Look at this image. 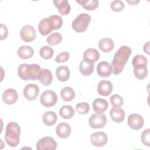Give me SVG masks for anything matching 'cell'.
Here are the masks:
<instances>
[{
  "mask_svg": "<svg viewBox=\"0 0 150 150\" xmlns=\"http://www.w3.org/2000/svg\"><path fill=\"white\" fill-rule=\"evenodd\" d=\"M131 53V49L127 46H122L118 49L111 62L112 72L114 74H119L122 71Z\"/></svg>",
  "mask_w": 150,
  "mask_h": 150,
  "instance_id": "1",
  "label": "cell"
},
{
  "mask_svg": "<svg viewBox=\"0 0 150 150\" xmlns=\"http://www.w3.org/2000/svg\"><path fill=\"white\" fill-rule=\"evenodd\" d=\"M42 69L38 64H21L18 68V76L23 80H38Z\"/></svg>",
  "mask_w": 150,
  "mask_h": 150,
  "instance_id": "2",
  "label": "cell"
},
{
  "mask_svg": "<svg viewBox=\"0 0 150 150\" xmlns=\"http://www.w3.org/2000/svg\"><path fill=\"white\" fill-rule=\"evenodd\" d=\"M21 128L15 122H10L6 127L5 140L7 144L11 147L18 146L20 142L19 135Z\"/></svg>",
  "mask_w": 150,
  "mask_h": 150,
  "instance_id": "3",
  "label": "cell"
},
{
  "mask_svg": "<svg viewBox=\"0 0 150 150\" xmlns=\"http://www.w3.org/2000/svg\"><path fill=\"white\" fill-rule=\"evenodd\" d=\"M91 19L90 15L86 13H81L79 14L72 21L71 26L73 29L79 33L86 31Z\"/></svg>",
  "mask_w": 150,
  "mask_h": 150,
  "instance_id": "4",
  "label": "cell"
},
{
  "mask_svg": "<svg viewBox=\"0 0 150 150\" xmlns=\"http://www.w3.org/2000/svg\"><path fill=\"white\" fill-rule=\"evenodd\" d=\"M40 101L44 107H50L54 105L57 103V96L52 90H45L40 95Z\"/></svg>",
  "mask_w": 150,
  "mask_h": 150,
  "instance_id": "5",
  "label": "cell"
},
{
  "mask_svg": "<svg viewBox=\"0 0 150 150\" xmlns=\"http://www.w3.org/2000/svg\"><path fill=\"white\" fill-rule=\"evenodd\" d=\"M91 128L97 129L104 127L107 123V117L102 113H96L92 114L88 120Z\"/></svg>",
  "mask_w": 150,
  "mask_h": 150,
  "instance_id": "6",
  "label": "cell"
},
{
  "mask_svg": "<svg viewBox=\"0 0 150 150\" xmlns=\"http://www.w3.org/2000/svg\"><path fill=\"white\" fill-rule=\"evenodd\" d=\"M54 24L50 16L42 19L38 25L39 32L43 36L49 34L53 30H54Z\"/></svg>",
  "mask_w": 150,
  "mask_h": 150,
  "instance_id": "7",
  "label": "cell"
},
{
  "mask_svg": "<svg viewBox=\"0 0 150 150\" xmlns=\"http://www.w3.org/2000/svg\"><path fill=\"white\" fill-rule=\"evenodd\" d=\"M56 148V141L50 137H45L40 139L36 144L38 150H54Z\"/></svg>",
  "mask_w": 150,
  "mask_h": 150,
  "instance_id": "8",
  "label": "cell"
},
{
  "mask_svg": "<svg viewBox=\"0 0 150 150\" xmlns=\"http://www.w3.org/2000/svg\"><path fill=\"white\" fill-rule=\"evenodd\" d=\"M20 36L22 40L25 42H32L36 38V32L34 28L29 25L24 26L20 31Z\"/></svg>",
  "mask_w": 150,
  "mask_h": 150,
  "instance_id": "9",
  "label": "cell"
},
{
  "mask_svg": "<svg viewBox=\"0 0 150 150\" xmlns=\"http://www.w3.org/2000/svg\"><path fill=\"white\" fill-rule=\"evenodd\" d=\"M91 143L97 147L104 146L108 141L107 134L103 131H98L93 133L90 136Z\"/></svg>",
  "mask_w": 150,
  "mask_h": 150,
  "instance_id": "10",
  "label": "cell"
},
{
  "mask_svg": "<svg viewBox=\"0 0 150 150\" xmlns=\"http://www.w3.org/2000/svg\"><path fill=\"white\" fill-rule=\"evenodd\" d=\"M128 126L134 130L140 129L144 123L143 117L138 114H132L129 115L127 120Z\"/></svg>",
  "mask_w": 150,
  "mask_h": 150,
  "instance_id": "11",
  "label": "cell"
},
{
  "mask_svg": "<svg viewBox=\"0 0 150 150\" xmlns=\"http://www.w3.org/2000/svg\"><path fill=\"white\" fill-rule=\"evenodd\" d=\"M23 93L27 100H35L39 95V88L36 84L30 83L25 87Z\"/></svg>",
  "mask_w": 150,
  "mask_h": 150,
  "instance_id": "12",
  "label": "cell"
},
{
  "mask_svg": "<svg viewBox=\"0 0 150 150\" xmlns=\"http://www.w3.org/2000/svg\"><path fill=\"white\" fill-rule=\"evenodd\" d=\"M113 89V86L111 81L107 80H101L97 85V92L103 96H109Z\"/></svg>",
  "mask_w": 150,
  "mask_h": 150,
  "instance_id": "13",
  "label": "cell"
},
{
  "mask_svg": "<svg viewBox=\"0 0 150 150\" xmlns=\"http://www.w3.org/2000/svg\"><path fill=\"white\" fill-rule=\"evenodd\" d=\"M18 98V93L13 88H8L2 94V100L8 105L14 104L17 101Z\"/></svg>",
  "mask_w": 150,
  "mask_h": 150,
  "instance_id": "14",
  "label": "cell"
},
{
  "mask_svg": "<svg viewBox=\"0 0 150 150\" xmlns=\"http://www.w3.org/2000/svg\"><path fill=\"white\" fill-rule=\"evenodd\" d=\"M97 74L101 77H109L112 72L111 65L105 61L101 62L97 64Z\"/></svg>",
  "mask_w": 150,
  "mask_h": 150,
  "instance_id": "15",
  "label": "cell"
},
{
  "mask_svg": "<svg viewBox=\"0 0 150 150\" xmlns=\"http://www.w3.org/2000/svg\"><path fill=\"white\" fill-rule=\"evenodd\" d=\"M94 68V63L86 59H83L79 64L80 72L85 76L91 75L93 72Z\"/></svg>",
  "mask_w": 150,
  "mask_h": 150,
  "instance_id": "16",
  "label": "cell"
},
{
  "mask_svg": "<svg viewBox=\"0 0 150 150\" xmlns=\"http://www.w3.org/2000/svg\"><path fill=\"white\" fill-rule=\"evenodd\" d=\"M56 132L59 138H67L71 133L70 126L65 122L59 123L56 127Z\"/></svg>",
  "mask_w": 150,
  "mask_h": 150,
  "instance_id": "17",
  "label": "cell"
},
{
  "mask_svg": "<svg viewBox=\"0 0 150 150\" xmlns=\"http://www.w3.org/2000/svg\"><path fill=\"white\" fill-rule=\"evenodd\" d=\"M53 4L62 15H66L70 11L71 7L67 0H54Z\"/></svg>",
  "mask_w": 150,
  "mask_h": 150,
  "instance_id": "18",
  "label": "cell"
},
{
  "mask_svg": "<svg viewBox=\"0 0 150 150\" xmlns=\"http://www.w3.org/2000/svg\"><path fill=\"white\" fill-rule=\"evenodd\" d=\"M108 103L107 100L98 98L93 102V108L96 113H103L108 108Z\"/></svg>",
  "mask_w": 150,
  "mask_h": 150,
  "instance_id": "19",
  "label": "cell"
},
{
  "mask_svg": "<svg viewBox=\"0 0 150 150\" xmlns=\"http://www.w3.org/2000/svg\"><path fill=\"white\" fill-rule=\"evenodd\" d=\"M111 120L117 123L121 122L125 118V112L123 109L119 107H113L110 111Z\"/></svg>",
  "mask_w": 150,
  "mask_h": 150,
  "instance_id": "20",
  "label": "cell"
},
{
  "mask_svg": "<svg viewBox=\"0 0 150 150\" xmlns=\"http://www.w3.org/2000/svg\"><path fill=\"white\" fill-rule=\"evenodd\" d=\"M56 76L60 81H66L70 77L69 69L66 66H60L56 70Z\"/></svg>",
  "mask_w": 150,
  "mask_h": 150,
  "instance_id": "21",
  "label": "cell"
},
{
  "mask_svg": "<svg viewBox=\"0 0 150 150\" xmlns=\"http://www.w3.org/2000/svg\"><path fill=\"white\" fill-rule=\"evenodd\" d=\"M38 80L43 86L50 85L53 80V76L51 71L47 69H42Z\"/></svg>",
  "mask_w": 150,
  "mask_h": 150,
  "instance_id": "22",
  "label": "cell"
},
{
  "mask_svg": "<svg viewBox=\"0 0 150 150\" xmlns=\"http://www.w3.org/2000/svg\"><path fill=\"white\" fill-rule=\"evenodd\" d=\"M114 47V41L108 38L101 39L98 42V47L103 52L107 53L111 51Z\"/></svg>",
  "mask_w": 150,
  "mask_h": 150,
  "instance_id": "23",
  "label": "cell"
},
{
  "mask_svg": "<svg viewBox=\"0 0 150 150\" xmlns=\"http://www.w3.org/2000/svg\"><path fill=\"white\" fill-rule=\"evenodd\" d=\"M83 59L88 60L93 63L96 62L100 58L99 52L94 48H88L83 53Z\"/></svg>",
  "mask_w": 150,
  "mask_h": 150,
  "instance_id": "24",
  "label": "cell"
},
{
  "mask_svg": "<svg viewBox=\"0 0 150 150\" xmlns=\"http://www.w3.org/2000/svg\"><path fill=\"white\" fill-rule=\"evenodd\" d=\"M17 54L20 58L23 59H28L33 56L34 50L32 47L24 45L21 46L18 49Z\"/></svg>",
  "mask_w": 150,
  "mask_h": 150,
  "instance_id": "25",
  "label": "cell"
},
{
  "mask_svg": "<svg viewBox=\"0 0 150 150\" xmlns=\"http://www.w3.org/2000/svg\"><path fill=\"white\" fill-rule=\"evenodd\" d=\"M43 123L47 126H52L54 125L57 120V116L54 111H46L42 117Z\"/></svg>",
  "mask_w": 150,
  "mask_h": 150,
  "instance_id": "26",
  "label": "cell"
},
{
  "mask_svg": "<svg viewBox=\"0 0 150 150\" xmlns=\"http://www.w3.org/2000/svg\"><path fill=\"white\" fill-rule=\"evenodd\" d=\"M134 74L135 77L139 79L142 80L145 79L148 75V69L146 65L139 64L133 67Z\"/></svg>",
  "mask_w": 150,
  "mask_h": 150,
  "instance_id": "27",
  "label": "cell"
},
{
  "mask_svg": "<svg viewBox=\"0 0 150 150\" xmlns=\"http://www.w3.org/2000/svg\"><path fill=\"white\" fill-rule=\"evenodd\" d=\"M75 111L72 106L66 105L62 106L59 110V114L64 119H70L73 117Z\"/></svg>",
  "mask_w": 150,
  "mask_h": 150,
  "instance_id": "28",
  "label": "cell"
},
{
  "mask_svg": "<svg viewBox=\"0 0 150 150\" xmlns=\"http://www.w3.org/2000/svg\"><path fill=\"white\" fill-rule=\"evenodd\" d=\"M60 96L65 101H70L75 97V92L74 90L70 87L63 88L60 91Z\"/></svg>",
  "mask_w": 150,
  "mask_h": 150,
  "instance_id": "29",
  "label": "cell"
},
{
  "mask_svg": "<svg viewBox=\"0 0 150 150\" xmlns=\"http://www.w3.org/2000/svg\"><path fill=\"white\" fill-rule=\"evenodd\" d=\"M76 2L81 5L85 9L88 11H93L97 8L98 6V1L97 0H77Z\"/></svg>",
  "mask_w": 150,
  "mask_h": 150,
  "instance_id": "30",
  "label": "cell"
},
{
  "mask_svg": "<svg viewBox=\"0 0 150 150\" xmlns=\"http://www.w3.org/2000/svg\"><path fill=\"white\" fill-rule=\"evenodd\" d=\"M39 54L44 59H50L54 54V50L52 47L48 46H44L40 48Z\"/></svg>",
  "mask_w": 150,
  "mask_h": 150,
  "instance_id": "31",
  "label": "cell"
},
{
  "mask_svg": "<svg viewBox=\"0 0 150 150\" xmlns=\"http://www.w3.org/2000/svg\"><path fill=\"white\" fill-rule=\"evenodd\" d=\"M62 40V36L59 32H54L50 34L46 39L47 43L50 45H56L60 42H61Z\"/></svg>",
  "mask_w": 150,
  "mask_h": 150,
  "instance_id": "32",
  "label": "cell"
},
{
  "mask_svg": "<svg viewBox=\"0 0 150 150\" xmlns=\"http://www.w3.org/2000/svg\"><path fill=\"white\" fill-rule=\"evenodd\" d=\"M110 101L114 107H120L124 103L122 97L118 94H114L111 96L110 98Z\"/></svg>",
  "mask_w": 150,
  "mask_h": 150,
  "instance_id": "33",
  "label": "cell"
},
{
  "mask_svg": "<svg viewBox=\"0 0 150 150\" xmlns=\"http://www.w3.org/2000/svg\"><path fill=\"white\" fill-rule=\"evenodd\" d=\"M76 111L80 114H86L90 110V106L86 102L78 103L76 106Z\"/></svg>",
  "mask_w": 150,
  "mask_h": 150,
  "instance_id": "34",
  "label": "cell"
},
{
  "mask_svg": "<svg viewBox=\"0 0 150 150\" xmlns=\"http://www.w3.org/2000/svg\"><path fill=\"white\" fill-rule=\"evenodd\" d=\"M147 63H148L147 59L143 55L137 54V55H135L132 59V64L133 67L137 65H139V64L147 65Z\"/></svg>",
  "mask_w": 150,
  "mask_h": 150,
  "instance_id": "35",
  "label": "cell"
},
{
  "mask_svg": "<svg viewBox=\"0 0 150 150\" xmlns=\"http://www.w3.org/2000/svg\"><path fill=\"white\" fill-rule=\"evenodd\" d=\"M111 9L114 12H120L124 8V4L120 0L113 1L110 5Z\"/></svg>",
  "mask_w": 150,
  "mask_h": 150,
  "instance_id": "36",
  "label": "cell"
},
{
  "mask_svg": "<svg viewBox=\"0 0 150 150\" xmlns=\"http://www.w3.org/2000/svg\"><path fill=\"white\" fill-rule=\"evenodd\" d=\"M141 141L144 145L150 146V129L149 128L145 129L141 134Z\"/></svg>",
  "mask_w": 150,
  "mask_h": 150,
  "instance_id": "37",
  "label": "cell"
},
{
  "mask_svg": "<svg viewBox=\"0 0 150 150\" xmlns=\"http://www.w3.org/2000/svg\"><path fill=\"white\" fill-rule=\"evenodd\" d=\"M50 17L52 18L53 21V23L54 24V27H55L54 30L59 29L63 25V19L62 17L57 15H51Z\"/></svg>",
  "mask_w": 150,
  "mask_h": 150,
  "instance_id": "38",
  "label": "cell"
},
{
  "mask_svg": "<svg viewBox=\"0 0 150 150\" xmlns=\"http://www.w3.org/2000/svg\"><path fill=\"white\" fill-rule=\"evenodd\" d=\"M70 54L67 52H63L59 54L55 58V62L56 63H60L62 62H65L67 61L69 59Z\"/></svg>",
  "mask_w": 150,
  "mask_h": 150,
  "instance_id": "39",
  "label": "cell"
},
{
  "mask_svg": "<svg viewBox=\"0 0 150 150\" xmlns=\"http://www.w3.org/2000/svg\"><path fill=\"white\" fill-rule=\"evenodd\" d=\"M8 34L7 27L4 24H1V40H2L6 38Z\"/></svg>",
  "mask_w": 150,
  "mask_h": 150,
  "instance_id": "40",
  "label": "cell"
},
{
  "mask_svg": "<svg viewBox=\"0 0 150 150\" xmlns=\"http://www.w3.org/2000/svg\"><path fill=\"white\" fill-rule=\"evenodd\" d=\"M144 51L146 53L148 54H149V42H147L143 47Z\"/></svg>",
  "mask_w": 150,
  "mask_h": 150,
  "instance_id": "41",
  "label": "cell"
},
{
  "mask_svg": "<svg viewBox=\"0 0 150 150\" xmlns=\"http://www.w3.org/2000/svg\"><path fill=\"white\" fill-rule=\"evenodd\" d=\"M128 3H129V4H132V5H136L137 3H138L139 2V1H128Z\"/></svg>",
  "mask_w": 150,
  "mask_h": 150,
  "instance_id": "42",
  "label": "cell"
}]
</instances>
